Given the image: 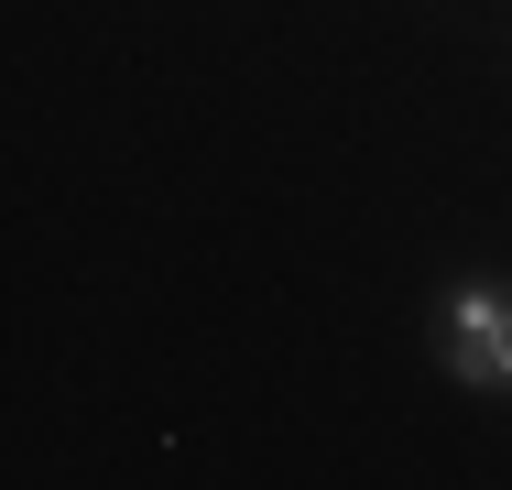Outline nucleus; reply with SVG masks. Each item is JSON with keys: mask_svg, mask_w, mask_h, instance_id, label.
<instances>
[{"mask_svg": "<svg viewBox=\"0 0 512 490\" xmlns=\"http://www.w3.org/2000/svg\"><path fill=\"white\" fill-rule=\"evenodd\" d=\"M436 349L469 392H512V284H458L436 305Z\"/></svg>", "mask_w": 512, "mask_h": 490, "instance_id": "1", "label": "nucleus"}]
</instances>
